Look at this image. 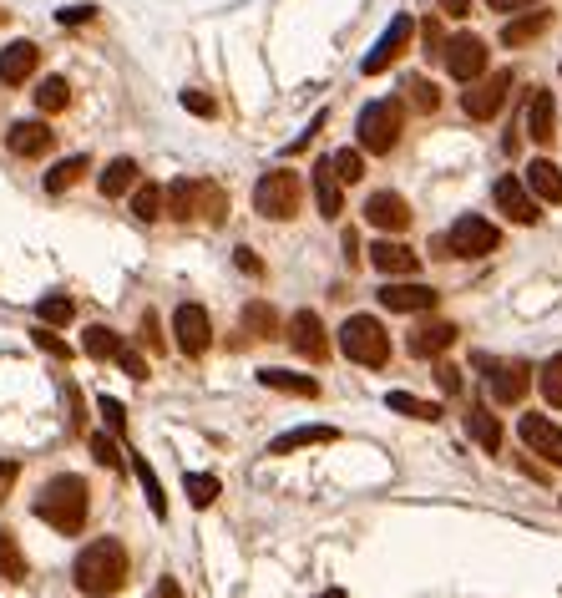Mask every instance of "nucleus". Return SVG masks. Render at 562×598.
Segmentation results:
<instances>
[{"label":"nucleus","mask_w":562,"mask_h":598,"mask_svg":"<svg viewBox=\"0 0 562 598\" xmlns=\"http://www.w3.org/2000/svg\"><path fill=\"white\" fill-rule=\"evenodd\" d=\"M71 583H76V593H87V598L122 593V583H127V548L117 538L87 543L82 553H76V563H71Z\"/></svg>","instance_id":"f257e3e1"},{"label":"nucleus","mask_w":562,"mask_h":598,"mask_svg":"<svg viewBox=\"0 0 562 598\" xmlns=\"http://www.w3.org/2000/svg\"><path fill=\"white\" fill-rule=\"evenodd\" d=\"M31 507H36V517L46 522V528L76 538V533L87 528V507H92V497H87V482L76 477V472H61V477H51V482L36 492Z\"/></svg>","instance_id":"f03ea898"},{"label":"nucleus","mask_w":562,"mask_h":598,"mask_svg":"<svg viewBox=\"0 0 562 598\" xmlns=\"http://www.w3.org/2000/svg\"><path fill=\"white\" fill-rule=\"evenodd\" d=\"M304 208V178L294 168H274L254 183V213L259 218H274V223H289L294 213Z\"/></svg>","instance_id":"7ed1b4c3"},{"label":"nucleus","mask_w":562,"mask_h":598,"mask_svg":"<svg viewBox=\"0 0 562 598\" xmlns=\"http://www.w3.org/2000/svg\"><path fill=\"white\" fill-rule=\"evenodd\" d=\"M340 350H345V360H355L365 370H385L390 365V335H385V325L375 315H350L340 325Z\"/></svg>","instance_id":"20e7f679"},{"label":"nucleus","mask_w":562,"mask_h":598,"mask_svg":"<svg viewBox=\"0 0 562 598\" xmlns=\"http://www.w3.org/2000/svg\"><path fill=\"white\" fill-rule=\"evenodd\" d=\"M497 244H502L497 223L481 218V213H466V218H456L451 229H446L441 259H487V254H497Z\"/></svg>","instance_id":"39448f33"},{"label":"nucleus","mask_w":562,"mask_h":598,"mask_svg":"<svg viewBox=\"0 0 562 598\" xmlns=\"http://www.w3.org/2000/svg\"><path fill=\"white\" fill-rule=\"evenodd\" d=\"M400 122H406V107L380 97V102H365L355 132H360V153H390V147L400 142Z\"/></svg>","instance_id":"423d86ee"},{"label":"nucleus","mask_w":562,"mask_h":598,"mask_svg":"<svg viewBox=\"0 0 562 598\" xmlns=\"http://www.w3.org/2000/svg\"><path fill=\"white\" fill-rule=\"evenodd\" d=\"M471 92L461 97V107H466V117L471 122H492L502 107H507V97H512V71L502 66V71H481L476 82H466Z\"/></svg>","instance_id":"0eeeda50"},{"label":"nucleus","mask_w":562,"mask_h":598,"mask_svg":"<svg viewBox=\"0 0 562 598\" xmlns=\"http://www.w3.org/2000/svg\"><path fill=\"white\" fill-rule=\"evenodd\" d=\"M173 345L183 355H203L213 345V320H208L203 305H178L173 310Z\"/></svg>","instance_id":"6e6552de"},{"label":"nucleus","mask_w":562,"mask_h":598,"mask_svg":"<svg viewBox=\"0 0 562 598\" xmlns=\"http://www.w3.org/2000/svg\"><path fill=\"white\" fill-rule=\"evenodd\" d=\"M375 299H380L390 315H426V310H436V289H431V284H416V279H390Z\"/></svg>","instance_id":"1a4fd4ad"},{"label":"nucleus","mask_w":562,"mask_h":598,"mask_svg":"<svg viewBox=\"0 0 562 598\" xmlns=\"http://www.w3.org/2000/svg\"><path fill=\"white\" fill-rule=\"evenodd\" d=\"M441 56H446V71H451L456 82H476L481 71H487V61H492V56H487V41H481V36H451Z\"/></svg>","instance_id":"9d476101"},{"label":"nucleus","mask_w":562,"mask_h":598,"mask_svg":"<svg viewBox=\"0 0 562 598\" xmlns=\"http://www.w3.org/2000/svg\"><path fill=\"white\" fill-rule=\"evenodd\" d=\"M411 36H416V21H411V16H395L390 31L375 41V51L360 61V71H365V77H380V71H385L395 56H406V51H411Z\"/></svg>","instance_id":"9b49d317"},{"label":"nucleus","mask_w":562,"mask_h":598,"mask_svg":"<svg viewBox=\"0 0 562 598\" xmlns=\"http://www.w3.org/2000/svg\"><path fill=\"white\" fill-rule=\"evenodd\" d=\"M492 198H497V208L512 218V223H522V229H532V223L542 218V208H537V198L527 193V183L522 178H497V188H492Z\"/></svg>","instance_id":"f8f14e48"},{"label":"nucleus","mask_w":562,"mask_h":598,"mask_svg":"<svg viewBox=\"0 0 562 598\" xmlns=\"http://www.w3.org/2000/svg\"><path fill=\"white\" fill-rule=\"evenodd\" d=\"M289 345L304 355V360H325L330 355V340H325V325H319V315L314 310H294L289 315Z\"/></svg>","instance_id":"ddd939ff"},{"label":"nucleus","mask_w":562,"mask_h":598,"mask_svg":"<svg viewBox=\"0 0 562 598\" xmlns=\"http://www.w3.org/2000/svg\"><path fill=\"white\" fill-rule=\"evenodd\" d=\"M365 218L375 223V229H385V234H406V229H411V203L385 188V193H370V198H365Z\"/></svg>","instance_id":"4468645a"},{"label":"nucleus","mask_w":562,"mask_h":598,"mask_svg":"<svg viewBox=\"0 0 562 598\" xmlns=\"http://www.w3.org/2000/svg\"><path fill=\"white\" fill-rule=\"evenodd\" d=\"M370 264H375L385 279H416V274H421V254L406 249V244H395V239H380V244L370 249Z\"/></svg>","instance_id":"2eb2a0df"},{"label":"nucleus","mask_w":562,"mask_h":598,"mask_svg":"<svg viewBox=\"0 0 562 598\" xmlns=\"http://www.w3.org/2000/svg\"><path fill=\"white\" fill-rule=\"evenodd\" d=\"M309 183H314V203H319V218H340L345 213V183L335 178L330 158H319L309 168Z\"/></svg>","instance_id":"dca6fc26"},{"label":"nucleus","mask_w":562,"mask_h":598,"mask_svg":"<svg viewBox=\"0 0 562 598\" xmlns=\"http://www.w3.org/2000/svg\"><path fill=\"white\" fill-rule=\"evenodd\" d=\"M517 431H522V441L532 446V452H537L542 462L562 467V431H557L547 416H522V421H517Z\"/></svg>","instance_id":"f3484780"},{"label":"nucleus","mask_w":562,"mask_h":598,"mask_svg":"<svg viewBox=\"0 0 562 598\" xmlns=\"http://www.w3.org/2000/svg\"><path fill=\"white\" fill-rule=\"evenodd\" d=\"M487 365H492V360H487ZM527 386H532V365H527V360H502V365H492V396H497L502 406L522 401Z\"/></svg>","instance_id":"a211bd4d"},{"label":"nucleus","mask_w":562,"mask_h":598,"mask_svg":"<svg viewBox=\"0 0 562 598\" xmlns=\"http://www.w3.org/2000/svg\"><path fill=\"white\" fill-rule=\"evenodd\" d=\"M456 325L451 320H426V325H416L411 330V355L416 360H436V355H446L451 345H456Z\"/></svg>","instance_id":"6ab92c4d"},{"label":"nucleus","mask_w":562,"mask_h":598,"mask_svg":"<svg viewBox=\"0 0 562 598\" xmlns=\"http://www.w3.org/2000/svg\"><path fill=\"white\" fill-rule=\"evenodd\" d=\"M36 66H41V46L11 41L6 51H0V82H6V87H21L26 77H36Z\"/></svg>","instance_id":"aec40b11"},{"label":"nucleus","mask_w":562,"mask_h":598,"mask_svg":"<svg viewBox=\"0 0 562 598\" xmlns=\"http://www.w3.org/2000/svg\"><path fill=\"white\" fill-rule=\"evenodd\" d=\"M51 142H56V132L46 122H16L6 132V147L16 158H41V153H51Z\"/></svg>","instance_id":"412c9836"},{"label":"nucleus","mask_w":562,"mask_h":598,"mask_svg":"<svg viewBox=\"0 0 562 598\" xmlns=\"http://www.w3.org/2000/svg\"><path fill=\"white\" fill-rule=\"evenodd\" d=\"M330 441H340L335 426H294L269 441V457H289V452H304V446H330Z\"/></svg>","instance_id":"4be33fe9"},{"label":"nucleus","mask_w":562,"mask_h":598,"mask_svg":"<svg viewBox=\"0 0 562 598\" xmlns=\"http://www.w3.org/2000/svg\"><path fill=\"white\" fill-rule=\"evenodd\" d=\"M522 183H527V193H532L537 203H562V168H557L552 158H532Z\"/></svg>","instance_id":"5701e85b"},{"label":"nucleus","mask_w":562,"mask_h":598,"mask_svg":"<svg viewBox=\"0 0 562 598\" xmlns=\"http://www.w3.org/2000/svg\"><path fill=\"white\" fill-rule=\"evenodd\" d=\"M527 137L542 142V147L557 137V102H552V92H532V102H527Z\"/></svg>","instance_id":"b1692460"},{"label":"nucleus","mask_w":562,"mask_h":598,"mask_svg":"<svg viewBox=\"0 0 562 598\" xmlns=\"http://www.w3.org/2000/svg\"><path fill=\"white\" fill-rule=\"evenodd\" d=\"M547 26H552V11H532V6H527L522 16H512V21L502 26V46H512V51H517V46L537 41Z\"/></svg>","instance_id":"393cba45"},{"label":"nucleus","mask_w":562,"mask_h":598,"mask_svg":"<svg viewBox=\"0 0 562 598\" xmlns=\"http://www.w3.org/2000/svg\"><path fill=\"white\" fill-rule=\"evenodd\" d=\"M466 436H471L487 457H497V452H502V421H497L487 406H471V416H466Z\"/></svg>","instance_id":"a878e982"},{"label":"nucleus","mask_w":562,"mask_h":598,"mask_svg":"<svg viewBox=\"0 0 562 598\" xmlns=\"http://www.w3.org/2000/svg\"><path fill=\"white\" fill-rule=\"evenodd\" d=\"M259 386H269V391H284V396H319V381L314 376H294V370H259Z\"/></svg>","instance_id":"bb28decb"},{"label":"nucleus","mask_w":562,"mask_h":598,"mask_svg":"<svg viewBox=\"0 0 562 598\" xmlns=\"http://www.w3.org/2000/svg\"><path fill=\"white\" fill-rule=\"evenodd\" d=\"M193 218L223 223V218H228V193H223L218 183H193Z\"/></svg>","instance_id":"cd10ccee"},{"label":"nucleus","mask_w":562,"mask_h":598,"mask_svg":"<svg viewBox=\"0 0 562 598\" xmlns=\"http://www.w3.org/2000/svg\"><path fill=\"white\" fill-rule=\"evenodd\" d=\"M244 335L249 340H274L279 335V315H274L269 299H249L244 305Z\"/></svg>","instance_id":"c85d7f7f"},{"label":"nucleus","mask_w":562,"mask_h":598,"mask_svg":"<svg viewBox=\"0 0 562 598\" xmlns=\"http://www.w3.org/2000/svg\"><path fill=\"white\" fill-rule=\"evenodd\" d=\"M92 173V158L87 153H76V158H61L51 173H46V193H66V188H76V183H82Z\"/></svg>","instance_id":"c756f323"},{"label":"nucleus","mask_w":562,"mask_h":598,"mask_svg":"<svg viewBox=\"0 0 562 598\" xmlns=\"http://www.w3.org/2000/svg\"><path fill=\"white\" fill-rule=\"evenodd\" d=\"M97 188H102V198H122L127 188H137V163L132 158H112L107 173L97 178Z\"/></svg>","instance_id":"7c9ffc66"},{"label":"nucleus","mask_w":562,"mask_h":598,"mask_svg":"<svg viewBox=\"0 0 562 598\" xmlns=\"http://www.w3.org/2000/svg\"><path fill=\"white\" fill-rule=\"evenodd\" d=\"M385 406H390L395 416H411V421H441V406H436V401H421V396H411V391H390Z\"/></svg>","instance_id":"2f4dec72"},{"label":"nucleus","mask_w":562,"mask_h":598,"mask_svg":"<svg viewBox=\"0 0 562 598\" xmlns=\"http://www.w3.org/2000/svg\"><path fill=\"white\" fill-rule=\"evenodd\" d=\"M163 218H178V223L193 218V183L188 178H178V183L163 188Z\"/></svg>","instance_id":"473e14b6"},{"label":"nucleus","mask_w":562,"mask_h":598,"mask_svg":"<svg viewBox=\"0 0 562 598\" xmlns=\"http://www.w3.org/2000/svg\"><path fill=\"white\" fill-rule=\"evenodd\" d=\"M0 578H11V583L26 578V553H21V543H16L11 528H0Z\"/></svg>","instance_id":"72a5a7b5"},{"label":"nucleus","mask_w":562,"mask_h":598,"mask_svg":"<svg viewBox=\"0 0 562 598\" xmlns=\"http://www.w3.org/2000/svg\"><path fill=\"white\" fill-rule=\"evenodd\" d=\"M82 350H87L92 360H117L122 335H117V330H107V325H92V330H87V340H82Z\"/></svg>","instance_id":"f704fd0d"},{"label":"nucleus","mask_w":562,"mask_h":598,"mask_svg":"<svg viewBox=\"0 0 562 598\" xmlns=\"http://www.w3.org/2000/svg\"><path fill=\"white\" fill-rule=\"evenodd\" d=\"M132 472H137V482H142V492H147V507H152L157 517H168V497H163V482H157V472H152L142 457L132 462Z\"/></svg>","instance_id":"c9c22d12"},{"label":"nucleus","mask_w":562,"mask_h":598,"mask_svg":"<svg viewBox=\"0 0 562 598\" xmlns=\"http://www.w3.org/2000/svg\"><path fill=\"white\" fill-rule=\"evenodd\" d=\"M132 213H137L142 223H157V218H163V188H157V183H142V188L132 193Z\"/></svg>","instance_id":"e433bc0d"},{"label":"nucleus","mask_w":562,"mask_h":598,"mask_svg":"<svg viewBox=\"0 0 562 598\" xmlns=\"http://www.w3.org/2000/svg\"><path fill=\"white\" fill-rule=\"evenodd\" d=\"M330 168H335L340 183H360L365 178V153H360V147H340V153L330 158Z\"/></svg>","instance_id":"4c0bfd02"},{"label":"nucleus","mask_w":562,"mask_h":598,"mask_svg":"<svg viewBox=\"0 0 562 598\" xmlns=\"http://www.w3.org/2000/svg\"><path fill=\"white\" fill-rule=\"evenodd\" d=\"M71 102V87H66V77H46L41 87H36V107L41 112H61Z\"/></svg>","instance_id":"58836bf2"},{"label":"nucleus","mask_w":562,"mask_h":598,"mask_svg":"<svg viewBox=\"0 0 562 598\" xmlns=\"http://www.w3.org/2000/svg\"><path fill=\"white\" fill-rule=\"evenodd\" d=\"M183 487H188V502H193V507H213V497H218V477H213V472H188Z\"/></svg>","instance_id":"ea45409f"},{"label":"nucleus","mask_w":562,"mask_h":598,"mask_svg":"<svg viewBox=\"0 0 562 598\" xmlns=\"http://www.w3.org/2000/svg\"><path fill=\"white\" fill-rule=\"evenodd\" d=\"M537 386H542L547 406H557V411H562V355H552V360L537 370Z\"/></svg>","instance_id":"a19ab883"},{"label":"nucleus","mask_w":562,"mask_h":598,"mask_svg":"<svg viewBox=\"0 0 562 598\" xmlns=\"http://www.w3.org/2000/svg\"><path fill=\"white\" fill-rule=\"evenodd\" d=\"M36 315H41V325H71V315H76V305L66 294H46L41 305H36Z\"/></svg>","instance_id":"79ce46f5"},{"label":"nucleus","mask_w":562,"mask_h":598,"mask_svg":"<svg viewBox=\"0 0 562 598\" xmlns=\"http://www.w3.org/2000/svg\"><path fill=\"white\" fill-rule=\"evenodd\" d=\"M406 92H411V107H421V112H436V107H441V87L426 82V77H411Z\"/></svg>","instance_id":"37998d69"},{"label":"nucleus","mask_w":562,"mask_h":598,"mask_svg":"<svg viewBox=\"0 0 562 598\" xmlns=\"http://www.w3.org/2000/svg\"><path fill=\"white\" fill-rule=\"evenodd\" d=\"M92 457H97L102 467H122V462H127V457L117 452V441H112V436H102V431L92 436Z\"/></svg>","instance_id":"c03bdc74"},{"label":"nucleus","mask_w":562,"mask_h":598,"mask_svg":"<svg viewBox=\"0 0 562 598\" xmlns=\"http://www.w3.org/2000/svg\"><path fill=\"white\" fill-rule=\"evenodd\" d=\"M183 112H193V117H218V102H213L208 92L188 87V92H183Z\"/></svg>","instance_id":"a18cd8bd"},{"label":"nucleus","mask_w":562,"mask_h":598,"mask_svg":"<svg viewBox=\"0 0 562 598\" xmlns=\"http://www.w3.org/2000/svg\"><path fill=\"white\" fill-rule=\"evenodd\" d=\"M137 340H142L147 350H163V345H168V340H163V330H157V315H152V310L142 315V325H137Z\"/></svg>","instance_id":"49530a36"},{"label":"nucleus","mask_w":562,"mask_h":598,"mask_svg":"<svg viewBox=\"0 0 562 598\" xmlns=\"http://www.w3.org/2000/svg\"><path fill=\"white\" fill-rule=\"evenodd\" d=\"M117 365L127 370L132 381H147V360H142V355H137L132 345H122V350H117Z\"/></svg>","instance_id":"de8ad7c7"},{"label":"nucleus","mask_w":562,"mask_h":598,"mask_svg":"<svg viewBox=\"0 0 562 598\" xmlns=\"http://www.w3.org/2000/svg\"><path fill=\"white\" fill-rule=\"evenodd\" d=\"M36 345H41L46 355H56V360H66V355H71V345H66L61 335H51V325H41V330H36Z\"/></svg>","instance_id":"09e8293b"},{"label":"nucleus","mask_w":562,"mask_h":598,"mask_svg":"<svg viewBox=\"0 0 562 598\" xmlns=\"http://www.w3.org/2000/svg\"><path fill=\"white\" fill-rule=\"evenodd\" d=\"M97 411H102V416H107V426H112V431H117V436H122V431H127V416H122V401H112V396H102V401H97Z\"/></svg>","instance_id":"8fccbe9b"},{"label":"nucleus","mask_w":562,"mask_h":598,"mask_svg":"<svg viewBox=\"0 0 562 598\" xmlns=\"http://www.w3.org/2000/svg\"><path fill=\"white\" fill-rule=\"evenodd\" d=\"M436 386H441V391H446V396H456V391H461V370H456V365H446V360H441V365H436Z\"/></svg>","instance_id":"3c124183"},{"label":"nucleus","mask_w":562,"mask_h":598,"mask_svg":"<svg viewBox=\"0 0 562 598\" xmlns=\"http://www.w3.org/2000/svg\"><path fill=\"white\" fill-rule=\"evenodd\" d=\"M92 16H97V6H66V11H56L61 26H87Z\"/></svg>","instance_id":"603ef678"},{"label":"nucleus","mask_w":562,"mask_h":598,"mask_svg":"<svg viewBox=\"0 0 562 598\" xmlns=\"http://www.w3.org/2000/svg\"><path fill=\"white\" fill-rule=\"evenodd\" d=\"M421 41H426V56H441V51H446V36H441V26H436V21H426V26H421Z\"/></svg>","instance_id":"864d4df0"},{"label":"nucleus","mask_w":562,"mask_h":598,"mask_svg":"<svg viewBox=\"0 0 562 598\" xmlns=\"http://www.w3.org/2000/svg\"><path fill=\"white\" fill-rule=\"evenodd\" d=\"M527 6H537V0H487V11H497V16H517Z\"/></svg>","instance_id":"5fc2aeb1"},{"label":"nucleus","mask_w":562,"mask_h":598,"mask_svg":"<svg viewBox=\"0 0 562 598\" xmlns=\"http://www.w3.org/2000/svg\"><path fill=\"white\" fill-rule=\"evenodd\" d=\"M16 477H21V462H0V497L16 487Z\"/></svg>","instance_id":"6e6d98bb"},{"label":"nucleus","mask_w":562,"mask_h":598,"mask_svg":"<svg viewBox=\"0 0 562 598\" xmlns=\"http://www.w3.org/2000/svg\"><path fill=\"white\" fill-rule=\"evenodd\" d=\"M436 6H441V16H451V21L471 16V0H436Z\"/></svg>","instance_id":"4d7b16f0"},{"label":"nucleus","mask_w":562,"mask_h":598,"mask_svg":"<svg viewBox=\"0 0 562 598\" xmlns=\"http://www.w3.org/2000/svg\"><path fill=\"white\" fill-rule=\"evenodd\" d=\"M238 269H244V274H264V264L254 259V249L244 244V249H238Z\"/></svg>","instance_id":"13d9d810"},{"label":"nucleus","mask_w":562,"mask_h":598,"mask_svg":"<svg viewBox=\"0 0 562 598\" xmlns=\"http://www.w3.org/2000/svg\"><path fill=\"white\" fill-rule=\"evenodd\" d=\"M152 598H183V588H178V578H157V588H152Z\"/></svg>","instance_id":"bf43d9fd"},{"label":"nucleus","mask_w":562,"mask_h":598,"mask_svg":"<svg viewBox=\"0 0 562 598\" xmlns=\"http://www.w3.org/2000/svg\"><path fill=\"white\" fill-rule=\"evenodd\" d=\"M340 249H345V259H350V264H360V239H355V229H345Z\"/></svg>","instance_id":"052dcab7"},{"label":"nucleus","mask_w":562,"mask_h":598,"mask_svg":"<svg viewBox=\"0 0 562 598\" xmlns=\"http://www.w3.org/2000/svg\"><path fill=\"white\" fill-rule=\"evenodd\" d=\"M319 598H345V588H325V593H319Z\"/></svg>","instance_id":"680f3d73"}]
</instances>
